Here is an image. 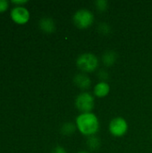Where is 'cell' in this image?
I'll list each match as a JSON object with an SVG mask.
<instances>
[{"label":"cell","instance_id":"cell-10","mask_svg":"<svg viewBox=\"0 0 152 153\" xmlns=\"http://www.w3.org/2000/svg\"><path fill=\"white\" fill-rule=\"evenodd\" d=\"M116 58H117V55L115 51H107L103 55L102 60L106 65L111 66L115 64V62L116 61Z\"/></svg>","mask_w":152,"mask_h":153},{"label":"cell","instance_id":"cell-6","mask_svg":"<svg viewBox=\"0 0 152 153\" xmlns=\"http://www.w3.org/2000/svg\"><path fill=\"white\" fill-rule=\"evenodd\" d=\"M11 17L12 19L20 24L26 23L30 19L29 11L23 6H15L11 10Z\"/></svg>","mask_w":152,"mask_h":153},{"label":"cell","instance_id":"cell-15","mask_svg":"<svg viewBox=\"0 0 152 153\" xmlns=\"http://www.w3.org/2000/svg\"><path fill=\"white\" fill-rule=\"evenodd\" d=\"M8 6V2L6 0H0V12L6 10Z\"/></svg>","mask_w":152,"mask_h":153},{"label":"cell","instance_id":"cell-9","mask_svg":"<svg viewBox=\"0 0 152 153\" xmlns=\"http://www.w3.org/2000/svg\"><path fill=\"white\" fill-rule=\"evenodd\" d=\"M39 27L40 29L47 33L53 32L56 30V24L53 19L49 17H44L39 21Z\"/></svg>","mask_w":152,"mask_h":153},{"label":"cell","instance_id":"cell-8","mask_svg":"<svg viewBox=\"0 0 152 153\" xmlns=\"http://www.w3.org/2000/svg\"><path fill=\"white\" fill-rule=\"evenodd\" d=\"M109 84L106 82H100L97 83L94 87V95H96L99 98H103L109 93Z\"/></svg>","mask_w":152,"mask_h":153},{"label":"cell","instance_id":"cell-18","mask_svg":"<svg viewBox=\"0 0 152 153\" xmlns=\"http://www.w3.org/2000/svg\"><path fill=\"white\" fill-rule=\"evenodd\" d=\"M78 153H89V152H78Z\"/></svg>","mask_w":152,"mask_h":153},{"label":"cell","instance_id":"cell-4","mask_svg":"<svg viewBox=\"0 0 152 153\" xmlns=\"http://www.w3.org/2000/svg\"><path fill=\"white\" fill-rule=\"evenodd\" d=\"M94 97L89 92H82L79 94L75 100L76 108L82 113H90L94 108Z\"/></svg>","mask_w":152,"mask_h":153},{"label":"cell","instance_id":"cell-1","mask_svg":"<svg viewBox=\"0 0 152 153\" xmlns=\"http://www.w3.org/2000/svg\"><path fill=\"white\" fill-rule=\"evenodd\" d=\"M76 126L82 134L92 136L99 131V124L93 113H82L76 118Z\"/></svg>","mask_w":152,"mask_h":153},{"label":"cell","instance_id":"cell-7","mask_svg":"<svg viewBox=\"0 0 152 153\" xmlns=\"http://www.w3.org/2000/svg\"><path fill=\"white\" fill-rule=\"evenodd\" d=\"M73 82L75 83V85L77 87H79L80 89L85 90L88 89L90 86V79L89 78V76H87L84 74H78L74 76L73 78Z\"/></svg>","mask_w":152,"mask_h":153},{"label":"cell","instance_id":"cell-5","mask_svg":"<svg viewBox=\"0 0 152 153\" xmlns=\"http://www.w3.org/2000/svg\"><path fill=\"white\" fill-rule=\"evenodd\" d=\"M128 130V125L125 118L116 117L111 120L109 124V132L116 137L124 136Z\"/></svg>","mask_w":152,"mask_h":153},{"label":"cell","instance_id":"cell-14","mask_svg":"<svg viewBox=\"0 0 152 153\" xmlns=\"http://www.w3.org/2000/svg\"><path fill=\"white\" fill-rule=\"evenodd\" d=\"M99 29L100 32L103 33V34H108V33H109V31H110V27H109L108 24H107V23H101V24L99 25Z\"/></svg>","mask_w":152,"mask_h":153},{"label":"cell","instance_id":"cell-11","mask_svg":"<svg viewBox=\"0 0 152 153\" xmlns=\"http://www.w3.org/2000/svg\"><path fill=\"white\" fill-rule=\"evenodd\" d=\"M76 128H77L76 125H74L71 122H68V123L64 124V126L61 128V132L65 135H71L73 133H74Z\"/></svg>","mask_w":152,"mask_h":153},{"label":"cell","instance_id":"cell-16","mask_svg":"<svg viewBox=\"0 0 152 153\" xmlns=\"http://www.w3.org/2000/svg\"><path fill=\"white\" fill-rule=\"evenodd\" d=\"M52 153H66V151H65L63 147L57 146V147H56V148L52 151Z\"/></svg>","mask_w":152,"mask_h":153},{"label":"cell","instance_id":"cell-12","mask_svg":"<svg viewBox=\"0 0 152 153\" xmlns=\"http://www.w3.org/2000/svg\"><path fill=\"white\" fill-rule=\"evenodd\" d=\"M87 144H88V146H89L90 149L95 151V150H97V149L99 148V146H100V141H99V139L98 137L92 135V136H90L88 138Z\"/></svg>","mask_w":152,"mask_h":153},{"label":"cell","instance_id":"cell-17","mask_svg":"<svg viewBox=\"0 0 152 153\" xmlns=\"http://www.w3.org/2000/svg\"><path fill=\"white\" fill-rule=\"evenodd\" d=\"M27 2H28L27 0H13L12 1V3L16 4H25Z\"/></svg>","mask_w":152,"mask_h":153},{"label":"cell","instance_id":"cell-3","mask_svg":"<svg viewBox=\"0 0 152 153\" xmlns=\"http://www.w3.org/2000/svg\"><path fill=\"white\" fill-rule=\"evenodd\" d=\"M73 21L79 29H87L93 23L94 15L90 10L80 9L73 14Z\"/></svg>","mask_w":152,"mask_h":153},{"label":"cell","instance_id":"cell-13","mask_svg":"<svg viewBox=\"0 0 152 153\" xmlns=\"http://www.w3.org/2000/svg\"><path fill=\"white\" fill-rule=\"evenodd\" d=\"M108 4V3L106 0H98V1L95 2V5H96L97 9L99 10V11H105V10H107Z\"/></svg>","mask_w":152,"mask_h":153},{"label":"cell","instance_id":"cell-2","mask_svg":"<svg viewBox=\"0 0 152 153\" xmlns=\"http://www.w3.org/2000/svg\"><path fill=\"white\" fill-rule=\"evenodd\" d=\"M77 66L82 72L90 73L97 69L99 65V59L98 57L90 53H85L81 55L77 58Z\"/></svg>","mask_w":152,"mask_h":153}]
</instances>
